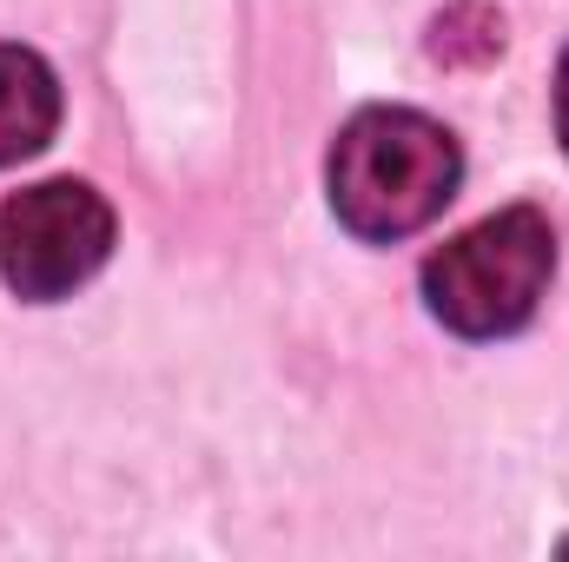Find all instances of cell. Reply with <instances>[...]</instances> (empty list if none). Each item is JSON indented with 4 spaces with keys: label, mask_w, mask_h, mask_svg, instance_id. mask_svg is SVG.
Here are the masks:
<instances>
[{
    "label": "cell",
    "mask_w": 569,
    "mask_h": 562,
    "mask_svg": "<svg viewBox=\"0 0 569 562\" xmlns=\"http://www.w3.org/2000/svg\"><path fill=\"white\" fill-rule=\"evenodd\" d=\"M457 179H463L457 133L437 127L430 113H411V107H365L338 133L331 165H325L338 225L351 239H371V245L425 232L457 199Z\"/></svg>",
    "instance_id": "cell-1"
},
{
    "label": "cell",
    "mask_w": 569,
    "mask_h": 562,
    "mask_svg": "<svg viewBox=\"0 0 569 562\" xmlns=\"http://www.w3.org/2000/svg\"><path fill=\"white\" fill-rule=\"evenodd\" d=\"M550 279H557V225L537 205H510L430 252L425 304L457 338H510L537 318Z\"/></svg>",
    "instance_id": "cell-2"
},
{
    "label": "cell",
    "mask_w": 569,
    "mask_h": 562,
    "mask_svg": "<svg viewBox=\"0 0 569 562\" xmlns=\"http://www.w3.org/2000/svg\"><path fill=\"white\" fill-rule=\"evenodd\" d=\"M113 259V205L87 179H40L0 205V279L33 304L73 298Z\"/></svg>",
    "instance_id": "cell-3"
},
{
    "label": "cell",
    "mask_w": 569,
    "mask_h": 562,
    "mask_svg": "<svg viewBox=\"0 0 569 562\" xmlns=\"http://www.w3.org/2000/svg\"><path fill=\"white\" fill-rule=\"evenodd\" d=\"M60 127V80L33 47L0 40V165L33 159Z\"/></svg>",
    "instance_id": "cell-4"
},
{
    "label": "cell",
    "mask_w": 569,
    "mask_h": 562,
    "mask_svg": "<svg viewBox=\"0 0 569 562\" xmlns=\"http://www.w3.org/2000/svg\"><path fill=\"white\" fill-rule=\"evenodd\" d=\"M557 140L569 152V47H563V67H557Z\"/></svg>",
    "instance_id": "cell-5"
}]
</instances>
